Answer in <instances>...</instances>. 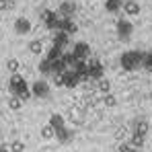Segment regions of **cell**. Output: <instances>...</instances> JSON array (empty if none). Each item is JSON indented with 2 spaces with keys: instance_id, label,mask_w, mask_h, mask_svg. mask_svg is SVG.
I'll return each mask as SVG.
<instances>
[{
  "instance_id": "6da1fadb",
  "label": "cell",
  "mask_w": 152,
  "mask_h": 152,
  "mask_svg": "<svg viewBox=\"0 0 152 152\" xmlns=\"http://www.w3.org/2000/svg\"><path fill=\"white\" fill-rule=\"evenodd\" d=\"M8 88H10V93L15 95V97H19L21 101H27L29 97H31V86L25 82V78L19 74H12L10 76V82H8Z\"/></svg>"
},
{
  "instance_id": "7a4b0ae2",
  "label": "cell",
  "mask_w": 152,
  "mask_h": 152,
  "mask_svg": "<svg viewBox=\"0 0 152 152\" xmlns=\"http://www.w3.org/2000/svg\"><path fill=\"white\" fill-rule=\"evenodd\" d=\"M142 51H124L121 53V68L126 70V72H134V70H138L140 66H142Z\"/></svg>"
},
{
  "instance_id": "3957f363",
  "label": "cell",
  "mask_w": 152,
  "mask_h": 152,
  "mask_svg": "<svg viewBox=\"0 0 152 152\" xmlns=\"http://www.w3.org/2000/svg\"><path fill=\"white\" fill-rule=\"evenodd\" d=\"M41 21L45 23L48 29H56L58 31V27H60V15L56 10H43L41 12Z\"/></svg>"
},
{
  "instance_id": "277c9868",
  "label": "cell",
  "mask_w": 152,
  "mask_h": 152,
  "mask_svg": "<svg viewBox=\"0 0 152 152\" xmlns=\"http://www.w3.org/2000/svg\"><path fill=\"white\" fill-rule=\"evenodd\" d=\"M132 33H134V25H132L129 21H126V19L117 21V35H119L121 41H127V39L132 37Z\"/></svg>"
},
{
  "instance_id": "5b68a950",
  "label": "cell",
  "mask_w": 152,
  "mask_h": 152,
  "mask_svg": "<svg viewBox=\"0 0 152 152\" xmlns=\"http://www.w3.org/2000/svg\"><path fill=\"white\" fill-rule=\"evenodd\" d=\"M31 95H33V97H39V99H45V97L50 95V84H48L45 80H37V82H33V86H31Z\"/></svg>"
},
{
  "instance_id": "8992f818",
  "label": "cell",
  "mask_w": 152,
  "mask_h": 152,
  "mask_svg": "<svg viewBox=\"0 0 152 152\" xmlns=\"http://www.w3.org/2000/svg\"><path fill=\"white\" fill-rule=\"evenodd\" d=\"M72 53H74L76 60H86V58L91 56V45L84 43V41H78L74 48H72Z\"/></svg>"
},
{
  "instance_id": "52a82bcc",
  "label": "cell",
  "mask_w": 152,
  "mask_h": 152,
  "mask_svg": "<svg viewBox=\"0 0 152 152\" xmlns=\"http://www.w3.org/2000/svg\"><path fill=\"white\" fill-rule=\"evenodd\" d=\"M31 31V21L25 19V17H19L17 21H15V33H19V35H27Z\"/></svg>"
},
{
  "instance_id": "ba28073f",
  "label": "cell",
  "mask_w": 152,
  "mask_h": 152,
  "mask_svg": "<svg viewBox=\"0 0 152 152\" xmlns=\"http://www.w3.org/2000/svg\"><path fill=\"white\" fill-rule=\"evenodd\" d=\"M70 43V35L64 33V31H56V37H53V45L60 48V50H66Z\"/></svg>"
},
{
  "instance_id": "9c48e42d",
  "label": "cell",
  "mask_w": 152,
  "mask_h": 152,
  "mask_svg": "<svg viewBox=\"0 0 152 152\" xmlns=\"http://www.w3.org/2000/svg\"><path fill=\"white\" fill-rule=\"evenodd\" d=\"M58 31H64V33H68V35H74L76 31H78V27H76V23L72 19H60Z\"/></svg>"
},
{
  "instance_id": "30bf717a",
  "label": "cell",
  "mask_w": 152,
  "mask_h": 152,
  "mask_svg": "<svg viewBox=\"0 0 152 152\" xmlns=\"http://www.w3.org/2000/svg\"><path fill=\"white\" fill-rule=\"evenodd\" d=\"M88 78H95V80L103 78V66H101V62H97V60L88 62Z\"/></svg>"
},
{
  "instance_id": "8fae6325",
  "label": "cell",
  "mask_w": 152,
  "mask_h": 152,
  "mask_svg": "<svg viewBox=\"0 0 152 152\" xmlns=\"http://www.w3.org/2000/svg\"><path fill=\"white\" fill-rule=\"evenodd\" d=\"M78 82H80V76L76 72H72V70L64 72V86L66 88H74V86H78Z\"/></svg>"
},
{
  "instance_id": "7c38bea8",
  "label": "cell",
  "mask_w": 152,
  "mask_h": 152,
  "mask_svg": "<svg viewBox=\"0 0 152 152\" xmlns=\"http://www.w3.org/2000/svg\"><path fill=\"white\" fill-rule=\"evenodd\" d=\"M76 12V4L74 2H62L60 4V15H62V19H72V15Z\"/></svg>"
},
{
  "instance_id": "4fadbf2b",
  "label": "cell",
  "mask_w": 152,
  "mask_h": 152,
  "mask_svg": "<svg viewBox=\"0 0 152 152\" xmlns=\"http://www.w3.org/2000/svg\"><path fill=\"white\" fill-rule=\"evenodd\" d=\"M124 12H126L127 17H136V15H140V4L136 2V0H127V2H124Z\"/></svg>"
},
{
  "instance_id": "5bb4252c",
  "label": "cell",
  "mask_w": 152,
  "mask_h": 152,
  "mask_svg": "<svg viewBox=\"0 0 152 152\" xmlns=\"http://www.w3.org/2000/svg\"><path fill=\"white\" fill-rule=\"evenodd\" d=\"M134 134H138V136H146L148 134V121H144V119H136L134 121Z\"/></svg>"
},
{
  "instance_id": "9a60e30c",
  "label": "cell",
  "mask_w": 152,
  "mask_h": 152,
  "mask_svg": "<svg viewBox=\"0 0 152 152\" xmlns=\"http://www.w3.org/2000/svg\"><path fill=\"white\" fill-rule=\"evenodd\" d=\"M66 70H68V66H66V62H64L62 58L51 62V74H62V72H66Z\"/></svg>"
},
{
  "instance_id": "2e32d148",
  "label": "cell",
  "mask_w": 152,
  "mask_h": 152,
  "mask_svg": "<svg viewBox=\"0 0 152 152\" xmlns=\"http://www.w3.org/2000/svg\"><path fill=\"white\" fill-rule=\"evenodd\" d=\"M50 126L58 132V129H62V127H66V121H64V117L62 115H58V113H53L50 117Z\"/></svg>"
},
{
  "instance_id": "e0dca14e",
  "label": "cell",
  "mask_w": 152,
  "mask_h": 152,
  "mask_svg": "<svg viewBox=\"0 0 152 152\" xmlns=\"http://www.w3.org/2000/svg\"><path fill=\"white\" fill-rule=\"evenodd\" d=\"M72 136H74V134H72V129H68V127H62V129L56 132V138H58L60 142H70Z\"/></svg>"
},
{
  "instance_id": "ac0fdd59",
  "label": "cell",
  "mask_w": 152,
  "mask_h": 152,
  "mask_svg": "<svg viewBox=\"0 0 152 152\" xmlns=\"http://www.w3.org/2000/svg\"><path fill=\"white\" fill-rule=\"evenodd\" d=\"M121 6H124L121 0H105V10L107 12H117V10H121Z\"/></svg>"
},
{
  "instance_id": "d6986e66",
  "label": "cell",
  "mask_w": 152,
  "mask_h": 152,
  "mask_svg": "<svg viewBox=\"0 0 152 152\" xmlns=\"http://www.w3.org/2000/svg\"><path fill=\"white\" fill-rule=\"evenodd\" d=\"M62 53H64V50H60V48H56V45H51V48H50V51H48V56H45V58H48L50 62H53V60H60V58H62Z\"/></svg>"
},
{
  "instance_id": "ffe728a7",
  "label": "cell",
  "mask_w": 152,
  "mask_h": 152,
  "mask_svg": "<svg viewBox=\"0 0 152 152\" xmlns=\"http://www.w3.org/2000/svg\"><path fill=\"white\" fill-rule=\"evenodd\" d=\"M142 68L148 70V72H152V51H146V53L142 56Z\"/></svg>"
},
{
  "instance_id": "44dd1931",
  "label": "cell",
  "mask_w": 152,
  "mask_h": 152,
  "mask_svg": "<svg viewBox=\"0 0 152 152\" xmlns=\"http://www.w3.org/2000/svg\"><path fill=\"white\" fill-rule=\"evenodd\" d=\"M39 72H41V74H51V62L48 58H43V60L39 62Z\"/></svg>"
},
{
  "instance_id": "7402d4cb",
  "label": "cell",
  "mask_w": 152,
  "mask_h": 152,
  "mask_svg": "<svg viewBox=\"0 0 152 152\" xmlns=\"http://www.w3.org/2000/svg\"><path fill=\"white\" fill-rule=\"evenodd\" d=\"M19 68H21V66H19V60L10 58V60L6 62V70H8L10 74H17V72H19Z\"/></svg>"
},
{
  "instance_id": "603a6c76",
  "label": "cell",
  "mask_w": 152,
  "mask_h": 152,
  "mask_svg": "<svg viewBox=\"0 0 152 152\" xmlns=\"http://www.w3.org/2000/svg\"><path fill=\"white\" fill-rule=\"evenodd\" d=\"M127 144H129V146H134V148L138 150V148L144 144V138H142V136H138V134H132V138H129V142H127Z\"/></svg>"
},
{
  "instance_id": "cb8c5ba5",
  "label": "cell",
  "mask_w": 152,
  "mask_h": 152,
  "mask_svg": "<svg viewBox=\"0 0 152 152\" xmlns=\"http://www.w3.org/2000/svg\"><path fill=\"white\" fill-rule=\"evenodd\" d=\"M29 51H31V53H37V56H39V53H43V43H41V41H37V39H35V41H31V43H29Z\"/></svg>"
},
{
  "instance_id": "d4e9b609",
  "label": "cell",
  "mask_w": 152,
  "mask_h": 152,
  "mask_svg": "<svg viewBox=\"0 0 152 152\" xmlns=\"http://www.w3.org/2000/svg\"><path fill=\"white\" fill-rule=\"evenodd\" d=\"M41 138H45V140H50V138H56V129L48 124V126L41 127Z\"/></svg>"
},
{
  "instance_id": "484cf974",
  "label": "cell",
  "mask_w": 152,
  "mask_h": 152,
  "mask_svg": "<svg viewBox=\"0 0 152 152\" xmlns=\"http://www.w3.org/2000/svg\"><path fill=\"white\" fill-rule=\"evenodd\" d=\"M8 107H10L12 111H19V109L23 107V101H21L19 97H15V95H12V97L8 99Z\"/></svg>"
},
{
  "instance_id": "4316f807",
  "label": "cell",
  "mask_w": 152,
  "mask_h": 152,
  "mask_svg": "<svg viewBox=\"0 0 152 152\" xmlns=\"http://www.w3.org/2000/svg\"><path fill=\"white\" fill-rule=\"evenodd\" d=\"M99 91L107 95V93L111 91V82H109V80H105V78H99Z\"/></svg>"
},
{
  "instance_id": "83f0119b",
  "label": "cell",
  "mask_w": 152,
  "mask_h": 152,
  "mask_svg": "<svg viewBox=\"0 0 152 152\" xmlns=\"http://www.w3.org/2000/svg\"><path fill=\"white\" fill-rule=\"evenodd\" d=\"M25 150V144L21 142V140H15L12 144H10V152H23Z\"/></svg>"
},
{
  "instance_id": "f1b7e54d",
  "label": "cell",
  "mask_w": 152,
  "mask_h": 152,
  "mask_svg": "<svg viewBox=\"0 0 152 152\" xmlns=\"http://www.w3.org/2000/svg\"><path fill=\"white\" fill-rule=\"evenodd\" d=\"M62 60H64V62H66V66H68V70H70V66H72V64H74V53H62Z\"/></svg>"
},
{
  "instance_id": "f546056e",
  "label": "cell",
  "mask_w": 152,
  "mask_h": 152,
  "mask_svg": "<svg viewBox=\"0 0 152 152\" xmlns=\"http://www.w3.org/2000/svg\"><path fill=\"white\" fill-rule=\"evenodd\" d=\"M117 152H138L134 146H129V144H126V142H121L119 144V148H117Z\"/></svg>"
},
{
  "instance_id": "4dcf8cb0",
  "label": "cell",
  "mask_w": 152,
  "mask_h": 152,
  "mask_svg": "<svg viewBox=\"0 0 152 152\" xmlns=\"http://www.w3.org/2000/svg\"><path fill=\"white\" fill-rule=\"evenodd\" d=\"M103 103H105L107 107H113V105L117 103V99H115L113 95H109V93H107V95H105V99H103Z\"/></svg>"
},
{
  "instance_id": "1f68e13d",
  "label": "cell",
  "mask_w": 152,
  "mask_h": 152,
  "mask_svg": "<svg viewBox=\"0 0 152 152\" xmlns=\"http://www.w3.org/2000/svg\"><path fill=\"white\" fill-rule=\"evenodd\" d=\"M53 82H56V86H64V72L62 74H53Z\"/></svg>"
},
{
  "instance_id": "d6a6232c",
  "label": "cell",
  "mask_w": 152,
  "mask_h": 152,
  "mask_svg": "<svg viewBox=\"0 0 152 152\" xmlns=\"http://www.w3.org/2000/svg\"><path fill=\"white\" fill-rule=\"evenodd\" d=\"M115 136H117V140H124V138L127 136V129H126V127H121V129H117V132H115Z\"/></svg>"
},
{
  "instance_id": "836d02e7",
  "label": "cell",
  "mask_w": 152,
  "mask_h": 152,
  "mask_svg": "<svg viewBox=\"0 0 152 152\" xmlns=\"http://www.w3.org/2000/svg\"><path fill=\"white\" fill-rule=\"evenodd\" d=\"M8 6H10V4H8V0H0V12H2V10H6Z\"/></svg>"
},
{
  "instance_id": "e575fe53",
  "label": "cell",
  "mask_w": 152,
  "mask_h": 152,
  "mask_svg": "<svg viewBox=\"0 0 152 152\" xmlns=\"http://www.w3.org/2000/svg\"><path fill=\"white\" fill-rule=\"evenodd\" d=\"M0 152H6V148H2V146H0Z\"/></svg>"
},
{
  "instance_id": "d590c367",
  "label": "cell",
  "mask_w": 152,
  "mask_h": 152,
  "mask_svg": "<svg viewBox=\"0 0 152 152\" xmlns=\"http://www.w3.org/2000/svg\"><path fill=\"white\" fill-rule=\"evenodd\" d=\"M150 97H152V95H150Z\"/></svg>"
}]
</instances>
